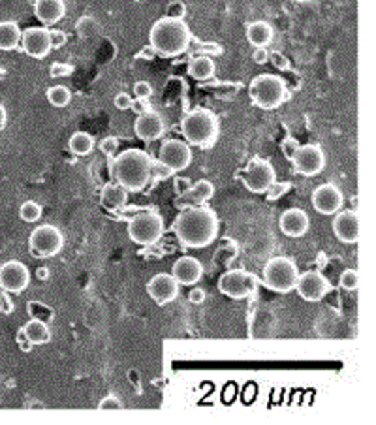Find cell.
<instances>
[{"mask_svg": "<svg viewBox=\"0 0 376 425\" xmlns=\"http://www.w3.org/2000/svg\"><path fill=\"white\" fill-rule=\"evenodd\" d=\"M218 217L205 203L183 208L173 220V232L186 249H205L218 235Z\"/></svg>", "mask_w": 376, "mask_h": 425, "instance_id": "obj_1", "label": "cell"}, {"mask_svg": "<svg viewBox=\"0 0 376 425\" xmlns=\"http://www.w3.org/2000/svg\"><path fill=\"white\" fill-rule=\"evenodd\" d=\"M109 160V176L128 192L144 190L151 181V156L141 149L122 151Z\"/></svg>", "mask_w": 376, "mask_h": 425, "instance_id": "obj_2", "label": "cell"}, {"mask_svg": "<svg viewBox=\"0 0 376 425\" xmlns=\"http://www.w3.org/2000/svg\"><path fill=\"white\" fill-rule=\"evenodd\" d=\"M192 32L185 19H173V17H162L154 23L149 32V43L154 55L171 59L186 53L190 48Z\"/></svg>", "mask_w": 376, "mask_h": 425, "instance_id": "obj_3", "label": "cell"}, {"mask_svg": "<svg viewBox=\"0 0 376 425\" xmlns=\"http://www.w3.org/2000/svg\"><path fill=\"white\" fill-rule=\"evenodd\" d=\"M181 132L188 145L194 147H211L220 134V121L211 109L198 107L192 109L181 121Z\"/></svg>", "mask_w": 376, "mask_h": 425, "instance_id": "obj_4", "label": "cell"}, {"mask_svg": "<svg viewBox=\"0 0 376 425\" xmlns=\"http://www.w3.org/2000/svg\"><path fill=\"white\" fill-rule=\"evenodd\" d=\"M249 96L256 107L265 109V112H273L290 98V92H288V87L282 77L273 74H262L250 81Z\"/></svg>", "mask_w": 376, "mask_h": 425, "instance_id": "obj_5", "label": "cell"}, {"mask_svg": "<svg viewBox=\"0 0 376 425\" xmlns=\"http://www.w3.org/2000/svg\"><path fill=\"white\" fill-rule=\"evenodd\" d=\"M299 267L288 256H275L264 266V284L276 294H288L296 288Z\"/></svg>", "mask_w": 376, "mask_h": 425, "instance_id": "obj_6", "label": "cell"}, {"mask_svg": "<svg viewBox=\"0 0 376 425\" xmlns=\"http://www.w3.org/2000/svg\"><path fill=\"white\" fill-rule=\"evenodd\" d=\"M127 232L128 237L136 244L151 247L164 234V218L156 211L138 212L136 217L130 218Z\"/></svg>", "mask_w": 376, "mask_h": 425, "instance_id": "obj_7", "label": "cell"}, {"mask_svg": "<svg viewBox=\"0 0 376 425\" xmlns=\"http://www.w3.org/2000/svg\"><path fill=\"white\" fill-rule=\"evenodd\" d=\"M64 247L63 232L53 224H42L32 230L28 237V249L32 258H53Z\"/></svg>", "mask_w": 376, "mask_h": 425, "instance_id": "obj_8", "label": "cell"}, {"mask_svg": "<svg viewBox=\"0 0 376 425\" xmlns=\"http://www.w3.org/2000/svg\"><path fill=\"white\" fill-rule=\"evenodd\" d=\"M256 288H258V279L243 269H230L218 279V292L232 299L249 298L254 294Z\"/></svg>", "mask_w": 376, "mask_h": 425, "instance_id": "obj_9", "label": "cell"}, {"mask_svg": "<svg viewBox=\"0 0 376 425\" xmlns=\"http://www.w3.org/2000/svg\"><path fill=\"white\" fill-rule=\"evenodd\" d=\"M291 170L305 177H314L322 173L326 168V153L320 145L307 144L299 145L290 158Z\"/></svg>", "mask_w": 376, "mask_h": 425, "instance_id": "obj_10", "label": "cell"}, {"mask_svg": "<svg viewBox=\"0 0 376 425\" xmlns=\"http://www.w3.org/2000/svg\"><path fill=\"white\" fill-rule=\"evenodd\" d=\"M276 181V171L269 160L254 158L243 171V185L252 194H265L273 183Z\"/></svg>", "mask_w": 376, "mask_h": 425, "instance_id": "obj_11", "label": "cell"}, {"mask_svg": "<svg viewBox=\"0 0 376 425\" xmlns=\"http://www.w3.org/2000/svg\"><path fill=\"white\" fill-rule=\"evenodd\" d=\"M31 271L27 264L19 260H8L0 266V288L6 294H21L28 288Z\"/></svg>", "mask_w": 376, "mask_h": 425, "instance_id": "obj_12", "label": "cell"}, {"mask_svg": "<svg viewBox=\"0 0 376 425\" xmlns=\"http://www.w3.org/2000/svg\"><path fill=\"white\" fill-rule=\"evenodd\" d=\"M296 290L308 303H318L331 292V282L320 271H305L297 276Z\"/></svg>", "mask_w": 376, "mask_h": 425, "instance_id": "obj_13", "label": "cell"}, {"mask_svg": "<svg viewBox=\"0 0 376 425\" xmlns=\"http://www.w3.org/2000/svg\"><path fill=\"white\" fill-rule=\"evenodd\" d=\"M159 160L171 168L175 173H179L192 164L190 145L183 139H166L164 144L160 145Z\"/></svg>", "mask_w": 376, "mask_h": 425, "instance_id": "obj_14", "label": "cell"}, {"mask_svg": "<svg viewBox=\"0 0 376 425\" xmlns=\"http://www.w3.org/2000/svg\"><path fill=\"white\" fill-rule=\"evenodd\" d=\"M19 48L32 59H45L51 53L49 31L45 27H28L27 31L21 32Z\"/></svg>", "mask_w": 376, "mask_h": 425, "instance_id": "obj_15", "label": "cell"}, {"mask_svg": "<svg viewBox=\"0 0 376 425\" xmlns=\"http://www.w3.org/2000/svg\"><path fill=\"white\" fill-rule=\"evenodd\" d=\"M313 205L320 215L331 217L335 212H339L343 209V205H345L343 190L337 185H333V183L320 185L313 192Z\"/></svg>", "mask_w": 376, "mask_h": 425, "instance_id": "obj_16", "label": "cell"}, {"mask_svg": "<svg viewBox=\"0 0 376 425\" xmlns=\"http://www.w3.org/2000/svg\"><path fill=\"white\" fill-rule=\"evenodd\" d=\"M134 132L141 141H156L166 134V121L159 112L154 109H145L138 113V119L134 122Z\"/></svg>", "mask_w": 376, "mask_h": 425, "instance_id": "obj_17", "label": "cell"}, {"mask_svg": "<svg viewBox=\"0 0 376 425\" xmlns=\"http://www.w3.org/2000/svg\"><path fill=\"white\" fill-rule=\"evenodd\" d=\"M147 294L154 303L164 307V305L171 303L173 299H177L179 282L175 281L171 273H159L147 282Z\"/></svg>", "mask_w": 376, "mask_h": 425, "instance_id": "obj_18", "label": "cell"}, {"mask_svg": "<svg viewBox=\"0 0 376 425\" xmlns=\"http://www.w3.org/2000/svg\"><path fill=\"white\" fill-rule=\"evenodd\" d=\"M333 234L335 237L345 244H355L360 240V215L358 211H343L335 212L333 218Z\"/></svg>", "mask_w": 376, "mask_h": 425, "instance_id": "obj_19", "label": "cell"}, {"mask_svg": "<svg viewBox=\"0 0 376 425\" xmlns=\"http://www.w3.org/2000/svg\"><path fill=\"white\" fill-rule=\"evenodd\" d=\"M171 275L179 282V286H194L203 276L202 262L194 256H181L171 267Z\"/></svg>", "mask_w": 376, "mask_h": 425, "instance_id": "obj_20", "label": "cell"}, {"mask_svg": "<svg viewBox=\"0 0 376 425\" xmlns=\"http://www.w3.org/2000/svg\"><path fill=\"white\" fill-rule=\"evenodd\" d=\"M279 228L286 237H303L311 228V218L299 208L286 209L279 218Z\"/></svg>", "mask_w": 376, "mask_h": 425, "instance_id": "obj_21", "label": "cell"}, {"mask_svg": "<svg viewBox=\"0 0 376 425\" xmlns=\"http://www.w3.org/2000/svg\"><path fill=\"white\" fill-rule=\"evenodd\" d=\"M213 196H215V185L207 179H202L196 185H192L185 194H181L175 205L179 209L188 208V205H202V203L209 202Z\"/></svg>", "mask_w": 376, "mask_h": 425, "instance_id": "obj_22", "label": "cell"}, {"mask_svg": "<svg viewBox=\"0 0 376 425\" xmlns=\"http://www.w3.org/2000/svg\"><path fill=\"white\" fill-rule=\"evenodd\" d=\"M64 14H66L64 0H36V2H34V16H36L38 21H42V25H45V27L60 21L64 17Z\"/></svg>", "mask_w": 376, "mask_h": 425, "instance_id": "obj_23", "label": "cell"}, {"mask_svg": "<svg viewBox=\"0 0 376 425\" xmlns=\"http://www.w3.org/2000/svg\"><path fill=\"white\" fill-rule=\"evenodd\" d=\"M128 202V190L119 183H107L100 192V205L107 211H117L124 208Z\"/></svg>", "mask_w": 376, "mask_h": 425, "instance_id": "obj_24", "label": "cell"}, {"mask_svg": "<svg viewBox=\"0 0 376 425\" xmlns=\"http://www.w3.org/2000/svg\"><path fill=\"white\" fill-rule=\"evenodd\" d=\"M275 31L267 21H252L247 27V40L254 48H267L273 42Z\"/></svg>", "mask_w": 376, "mask_h": 425, "instance_id": "obj_25", "label": "cell"}, {"mask_svg": "<svg viewBox=\"0 0 376 425\" xmlns=\"http://www.w3.org/2000/svg\"><path fill=\"white\" fill-rule=\"evenodd\" d=\"M215 60L209 55H198L188 63V75L196 81H207L215 75Z\"/></svg>", "mask_w": 376, "mask_h": 425, "instance_id": "obj_26", "label": "cell"}, {"mask_svg": "<svg viewBox=\"0 0 376 425\" xmlns=\"http://www.w3.org/2000/svg\"><path fill=\"white\" fill-rule=\"evenodd\" d=\"M21 330L34 346L48 345L49 340H51V330H49L48 322H43V320L31 318L27 324L23 326Z\"/></svg>", "mask_w": 376, "mask_h": 425, "instance_id": "obj_27", "label": "cell"}, {"mask_svg": "<svg viewBox=\"0 0 376 425\" xmlns=\"http://www.w3.org/2000/svg\"><path fill=\"white\" fill-rule=\"evenodd\" d=\"M21 42V28L16 21H0V51H14Z\"/></svg>", "mask_w": 376, "mask_h": 425, "instance_id": "obj_28", "label": "cell"}, {"mask_svg": "<svg viewBox=\"0 0 376 425\" xmlns=\"http://www.w3.org/2000/svg\"><path fill=\"white\" fill-rule=\"evenodd\" d=\"M68 149L75 156H87V154H90V151L95 149V138L83 130L74 132L68 139Z\"/></svg>", "mask_w": 376, "mask_h": 425, "instance_id": "obj_29", "label": "cell"}, {"mask_svg": "<svg viewBox=\"0 0 376 425\" xmlns=\"http://www.w3.org/2000/svg\"><path fill=\"white\" fill-rule=\"evenodd\" d=\"M45 96H48V102L53 107H66L72 102V91L66 85L49 87Z\"/></svg>", "mask_w": 376, "mask_h": 425, "instance_id": "obj_30", "label": "cell"}, {"mask_svg": "<svg viewBox=\"0 0 376 425\" xmlns=\"http://www.w3.org/2000/svg\"><path fill=\"white\" fill-rule=\"evenodd\" d=\"M19 218H21L23 222H38L40 218H42V205L36 202H32V200H28V202H23L21 208H19Z\"/></svg>", "mask_w": 376, "mask_h": 425, "instance_id": "obj_31", "label": "cell"}, {"mask_svg": "<svg viewBox=\"0 0 376 425\" xmlns=\"http://www.w3.org/2000/svg\"><path fill=\"white\" fill-rule=\"evenodd\" d=\"M28 314H31L32 318L43 320V322H51V320L55 318L53 308L42 303V301H31V303H28Z\"/></svg>", "mask_w": 376, "mask_h": 425, "instance_id": "obj_32", "label": "cell"}, {"mask_svg": "<svg viewBox=\"0 0 376 425\" xmlns=\"http://www.w3.org/2000/svg\"><path fill=\"white\" fill-rule=\"evenodd\" d=\"M75 31H77L80 38H90V36H95L96 32L100 31V25L96 23V19L85 16V17H81L80 21H77V25H75Z\"/></svg>", "mask_w": 376, "mask_h": 425, "instance_id": "obj_33", "label": "cell"}, {"mask_svg": "<svg viewBox=\"0 0 376 425\" xmlns=\"http://www.w3.org/2000/svg\"><path fill=\"white\" fill-rule=\"evenodd\" d=\"M175 171L171 168H168L166 164H162L160 160H153L151 162V179L153 181H166V179H170L173 177Z\"/></svg>", "mask_w": 376, "mask_h": 425, "instance_id": "obj_34", "label": "cell"}, {"mask_svg": "<svg viewBox=\"0 0 376 425\" xmlns=\"http://www.w3.org/2000/svg\"><path fill=\"white\" fill-rule=\"evenodd\" d=\"M360 286V275L355 269H345L340 275V288L346 292H355Z\"/></svg>", "mask_w": 376, "mask_h": 425, "instance_id": "obj_35", "label": "cell"}, {"mask_svg": "<svg viewBox=\"0 0 376 425\" xmlns=\"http://www.w3.org/2000/svg\"><path fill=\"white\" fill-rule=\"evenodd\" d=\"M291 190V183H284V181H279V183H273V185L265 190V194H267V200L269 202H275V200H279V198H282L286 192Z\"/></svg>", "mask_w": 376, "mask_h": 425, "instance_id": "obj_36", "label": "cell"}, {"mask_svg": "<svg viewBox=\"0 0 376 425\" xmlns=\"http://www.w3.org/2000/svg\"><path fill=\"white\" fill-rule=\"evenodd\" d=\"M98 147H100V151L106 154L107 158H112L113 154L117 153V149H119V139L115 136H107V138L102 139Z\"/></svg>", "mask_w": 376, "mask_h": 425, "instance_id": "obj_37", "label": "cell"}, {"mask_svg": "<svg viewBox=\"0 0 376 425\" xmlns=\"http://www.w3.org/2000/svg\"><path fill=\"white\" fill-rule=\"evenodd\" d=\"M49 42H51V49H60L68 43V34L64 31H49Z\"/></svg>", "mask_w": 376, "mask_h": 425, "instance_id": "obj_38", "label": "cell"}, {"mask_svg": "<svg viewBox=\"0 0 376 425\" xmlns=\"http://www.w3.org/2000/svg\"><path fill=\"white\" fill-rule=\"evenodd\" d=\"M74 72V68L66 63H53L49 66V75L51 77H68Z\"/></svg>", "mask_w": 376, "mask_h": 425, "instance_id": "obj_39", "label": "cell"}, {"mask_svg": "<svg viewBox=\"0 0 376 425\" xmlns=\"http://www.w3.org/2000/svg\"><path fill=\"white\" fill-rule=\"evenodd\" d=\"M134 95L138 100H149L151 96H153V87L149 81H138L136 85H134Z\"/></svg>", "mask_w": 376, "mask_h": 425, "instance_id": "obj_40", "label": "cell"}, {"mask_svg": "<svg viewBox=\"0 0 376 425\" xmlns=\"http://www.w3.org/2000/svg\"><path fill=\"white\" fill-rule=\"evenodd\" d=\"M98 409L100 410H121L122 409V401L115 395H106V397L102 399L100 403H98Z\"/></svg>", "mask_w": 376, "mask_h": 425, "instance_id": "obj_41", "label": "cell"}, {"mask_svg": "<svg viewBox=\"0 0 376 425\" xmlns=\"http://www.w3.org/2000/svg\"><path fill=\"white\" fill-rule=\"evenodd\" d=\"M113 102H115V107L119 109V112H128V109H130L134 104L132 96L128 95V92H119Z\"/></svg>", "mask_w": 376, "mask_h": 425, "instance_id": "obj_42", "label": "cell"}, {"mask_svg": "<svg viewBox=\"0 0 376 425\" xmlns=\"http://www.w3.org/2000/svg\"><path fill=\"white\" fill-rule=\"evenodd\" d=\"M166 16L173 17V19H185L186 16V6L183 2H171L168 6V11H166Z\"/></svg>", "mask_w": 376, "mask_h": 425, "instance_id": "obj_43", "label": "cell"}, {"mask_svg": "<svg viewBox=\"0 0 376 425\" xmlns=\"http://www.w3.org/2000/svg\"><path fill=\"white\" fill-rule=\"evenodd\" d=\"M269 60H271V64L275 66V68L282 70V72H286V70L291 68L290 60H288L282 53H279V51H275V53H269Z\"/></svg>", "mask_w": 376, "mask_h": 425, "instance_id": "obj_44", "label": "cell"}, {"mask_svg": "<svg viewBox=\"0 0 376 425\" xmlns=\"http://www.w3.org/2000/svg\"><path fill=\"white\" fill-rule=\"evenodd\" d=\"M198 51H200L202 55H220L222 53V45L215 42L200 43V45H198Z\"/></svg>", "mask_w": 376, "mask_h": 425, "instance_id": "obj_45", "label": "cell"}, {"mask_svg": "<svg viewBox=\"0 0 376 425\" xmlns=\"http://www.w3.org/2000/svg\"><path fill=\"white\" fill-rule=\"evenodd\" d=\"M297 147H299V144H297V139L286 138V139H284V141H282V145H281L282 154H284V156H286V158L290 160L291 156H294V153H296Z\"/></svg>", "mask_w": 376, "mask_h": 425, "instance_id": "obj_46", "label": "cell"}, {"mask_svg": "<svg viewBox=\"0 0 376 425\" xmlns=\"http://www.w3.org/2000/svg\"><path fill=\"white\" fill-rule=\"evenodd\" d=\"M207 294L203 288H192L190 292H188V301H190L192 305H202L203 301H205Z\"/></svg>", "mask_w": 376, "mask_h": 425, "instance_id": "obj_47", "label": "cell"}, {"mask_svg": "<svg viewBox=\"0 0 376 425\" xmlns=\"http://www.w3.org/2000/svg\"><path fill=\"white\" fill-rule=\"evenodd\" d=\"M173 186H175V194L181 196V194H185V192L190 188L192 179H188V177H177V179L173 181Z\"/></svg>", "mask_w": 376, "mask_h": 425, "instance_id": "obj_48", "label": "cell"}, {"mask_svg": "<svg viewBox=\"0 0 376 425\" xmlns=\"http://www.w3.org/2000/svg\"><path fill=\"white\" fill-rule=\"evenodd\" d=\"M252 60L256 64H265L269 63V51L265 48H254V53H252Z\"/></svg>", "mask_w": 376, "mask_h": 425, "instance_id": "obj_49", "label": "cell"}, {"mask_svg": "<svg viewBox=\"0 0 376 425\" xmlns=\"http://www.w3.org/2000/svg\"><path fill=\"white\" fill-rule=\"evenodd\" d=\"M17 345H19V348H21L23 352H31L32 350V343L27 339V335L23 333V330L17 331Z\"/></svg>", "mask_w": 376, "mask_h": 425, "instance_id": "obj_50", "label": "cell"}, {"mask_svg": "<svg viewBox=\"0 0 376 425\" xmlns=\"http://www.w3.org/2000/svg\"><path fill=\"white\" fill-rule=\"evenodd\" d=\"M36 276H38V281H49V276H51V271H49V267H45V266L38 267Z\"/></svg>", "mask_w": 376, "mask_h": 425, "instance_id": "obj_51", "label": "cell"}, {"mask_svg": "<svg viewBox=\"0 0 376 425\" xmlns=\"http://www.w3.org/2000/svg\"><path fill=\"white\" fill-rule=\"evenodd\" d=\"M6 124H8V112H6V107L0 104V132L4 130Z\"/></svg>", "mask_w": 376, "mask_h": 425, "instance_id": "obj_52", "label": "cell"}, {"mask_svg": "<svg viewBox=\"0 0 376 425\" xmlns=\"http://www.w3.org/2000/svg\"><path fill=\"white\" fill-rule=\"evenodd\" d=\"M296 2H308V0H296Z\"/></svg>", "mask_w": 376, "mask_h": 425, "instance_id": "obj_53", "label": "cell"}]
</instances>
